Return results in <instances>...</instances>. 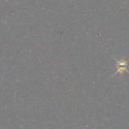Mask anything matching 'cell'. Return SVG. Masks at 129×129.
<instances>
[{
    "instance_id": "6da1fadb",
    "label": "cell",
    "mask_w": 129,
    "mask_h": 129,
    "mask_svg": "<svg viewBox=\"0 0 129 129\" xmlns=\"http://www.w3.org/2000/svg\"><path fill=\"white\" fill-rule=\"evenodd\" d=\"M116 63H117V67H118V70L117 71L114 73L113 76H115L116 74H124L125 72H127L129 74V71L127 70V61H124V60H122V61H119V60H116Z\"/></svg>"
}]
</instances>
